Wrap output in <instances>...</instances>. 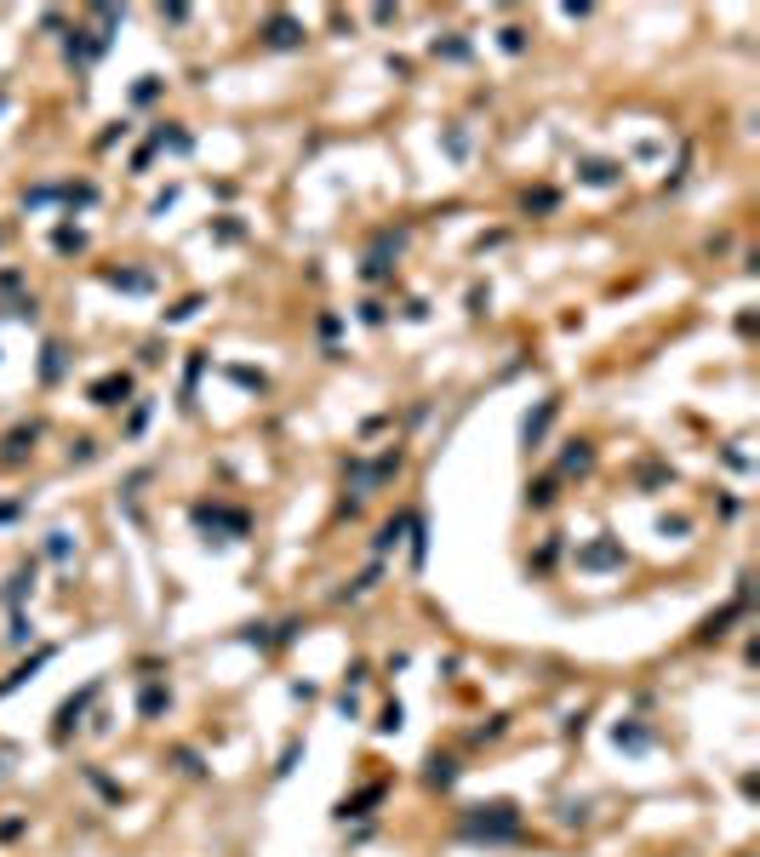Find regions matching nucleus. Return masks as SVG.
<instances>
[{
    "mask_svg": "<svg viewBox=\"0 0 760 857\" xmlns=\"http://www.w3.org/2000/svg\"><path fill=\"white\" fill-rule=\"evenodd\" d=\"M92 394H97V406H115V394H126V377H109V383H97Z\"/></svg>",
    "mask_w": 760,
    "mask_h": 857,
    "instance_id": "1",
    "label": "nucleus"
}]
</instances>
